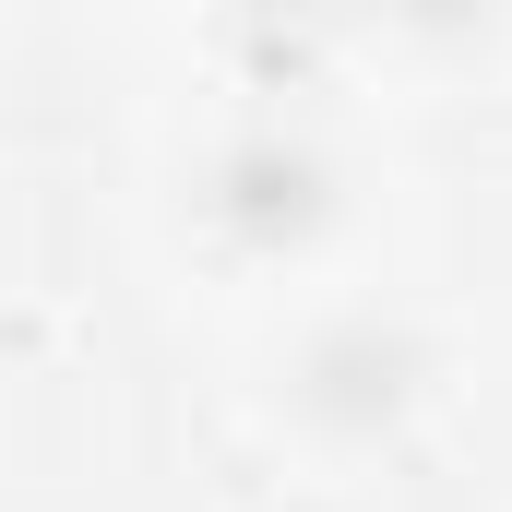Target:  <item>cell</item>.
I'll list each match as a JSON object with an SVG mask.
<instances>
[{
    "mask_svg": "<svg viewBox=\"0 0 512 512\" xmlns=\"http://www.w3.org/2000/svg\"><path fill=\"white\" fill-rule=\"evenodd\" d=\"M334 155L310 143V131L286 120H239L215 155H203V179H191V215L215 227V251L239 262H298L322 227H334Z\"/></svg>",
    "mask_w": 512,
    "mask_h": 512,
    "instance_id": "7a4b0ae2",
    "label": "cell"
},
{
    "mask_svg": "<svg viewBox=\"0 0 512 512\" xmlns=\"http://www.w3.org/2000/svg\"><path fill=\"white\" fill-rule=\"evenodd\" d=\"M417 393H429V334L393 322V310H334V322H310L286 346V417L310 441H334V453L393 441L417 417Z\"/></svg>",
    "mask_w": 512,
    "mask_h": 512,
    "instance_id": "6da1fadb",
    "label": "cell"
},
{
    "mask_svg": "<svg viewBox=\"0 0 512 512\" xmlns=\"http://www.w3.org/2000/svg\"><path fill=\"white\" fill-rule=\"evenodd\" d=\"M370 12H382L393 36H417V48H477L512 0H370Z\"/></svg>",
    "mask_w": 512,
    "mask_h": 512,
    "instance_id": "3957f363",
    "label": "cell"
}]
</instances>
